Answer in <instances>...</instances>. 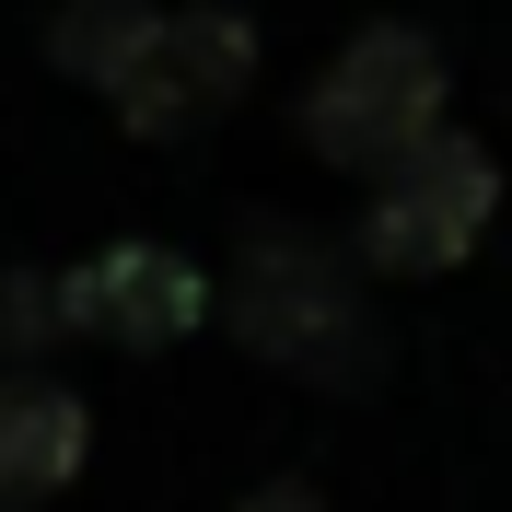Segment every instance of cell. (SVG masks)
<instances>
[{
    "instance_id": "1",
    "label": "cell",
    "mask_w": 512,
    "mask_h": 512,
    "mask_svg": "<svg viewBox=\"0 0 512 512\" xmlns=\"http://www.w3.org/2000/svg\"><path fill=\"white\" fill-rule=\"evenodd\" d=\"M222 315L268 373L315 384V396H361L384 373V326L361 303V256H338L303 222H256L245 233V256L222 280Z\"/></svg>"
},
{
    "instance_id": "2",
    "label": "cell",
    "mask_w": 512,
    "mask_h": 512,
    "mask_svg": "<svg viewBox=\"0 0 512 512\" xmlns=\"http://www.w3.org/2000/svg\"><path fill=\"white\" fill-rule=\"evenodd\" d=\"M443 105H454V82H443V47L431 35L419 24H361L315 70V94H303V152L373 187L396 152H419L443 128Z\"/></svg>"
},
{
    "instance_id": "3",
    "label": "cell",
    "mask_w": 512,
    "mask_h": 512,
    "mask_svg": "<svg viewBox=\"0 0 512 512\" xmlns=\"http://www.w3.org/2000/svg\"><path fill=\"white\" fill-rule=\"evenodd\" d=\"M501 222V163L466 128H431L419 152H396L361 198V268L373 280H431L454 256H478V233Z\"/></svg>"
},
{
    "instance_id": "4",
    "label": "cell",
    "mask_w": 512,
    "mask_h": 512,
    "mask_svg": "<svg viewBox=\"0 0 512 512\" xmlns=\"http://www.w3.org/2000/svg\"><path fill=\"white\" fill-rule=\"evenodd\" d=\"M256 82V24L222 12V0H187V12H152L140 59L117 70V128L128 140H198L210 117H233Z\"/></svg>"
},
{
    "instance_id": "5",
    "label": "cell",
    "mask_w": 512,
    "mask_h": 512,
    "mask_svg": "<svg viewBox=\"0 0 512 512\" xmlns=\"http://www.w3.org/2000/svg\"><path fill=\"white\" fill-rule=\"evenodd\" d=\"M222 291L198 280L175 245H105L82 268H59V315L70 338H117V350H175Z\"/></svg>"
},
{
    "instance_id": "6",
    "label": "cell",
    "mask_w": 512,
    "mask_h": 512,
    "mask_svg": "<svg viewBox=\"0 0 512 512\" xmlns=\"http://www.w3.org/2000/svg\"><path fill=\"white\" fill-rule=\"evenodd\" d=\"M82 454H94V419H82V396L12 361V373H0V512L59 501V489L82 478Z\"/></svg>"
},
{
    "instance_id": "7",
    "label": "cell",
    "mask_w": 512,
    "mask_h": 512,
    "mask_svg": "<svg viewBox=\"0 0 512 512\" xmlns=\"http://www.w3.org/2000/svg\"><path fill=\"white\" fill-rule=\"evenodd\" d=\"M140 35H152V0H59V12H47V59H59L70 82L117 94V70L140 59Z\"/></svg>"
},
{
    "instance_id": "8",
    "label": "cell",
    "mask_w": 512,
    "mask_h": 512,
    "mask_svg": "<svg viewBox=\"0 0 512 512\" xmlns=\"http://www.w3.org/2000/svg\"><path fill=\"white\" fill-rule=\"evenodd\" d=\"M70 315H59V268H12L0 280V361H35V350H59Z\"/></svg>"
},
{
    "instance_id": "9",
    "label": "cell",
    "mask_w": 512,
    "mask_h": 512,
    "mask_svg": "<svg viewBox=\"0 0 512 512\" xmlns=\"http://www.w3.org/2000/svg\"><path fill=\"white\" fill-rule=\"evenodd\" d=\"M233 512H326V501H315V489H303V478H268V489H245V501H233Z\"/></svg>"
}]
</instances>
